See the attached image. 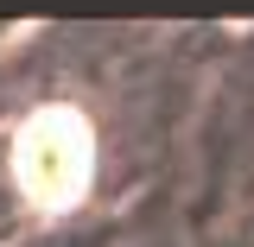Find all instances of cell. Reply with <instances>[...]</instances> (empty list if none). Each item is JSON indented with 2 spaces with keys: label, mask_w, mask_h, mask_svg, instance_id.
Masks as SVG:
<instances>
[{
  "label": "cell",
  "mask_w": 254,
  "mask_h": 247,
  "mask_svg": "<svg viewBox=\"0 0 254 247\" xmlns=\"http://www.w3.org/2000/svg\"><path fill=\"white\" fill-rule=\"evenodd\" d=\"M13 178L38 209H70L95 178V133L76 108H38L13 133Z\"/></svg>",
  "instance_id": "1"
}]
</instances>
